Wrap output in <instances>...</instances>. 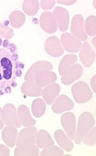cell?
<instances>
[{"instance_id": "cell-3", "label": "cell", "mask_w": 96, "mask_h": 156, "mask_svg": "<svg viewBox=\"0 0 96 156\" xmlns=\"http://www.w3.org/2000/svg\"><path fill=\"white\" fill-rule=\"evenodd\" d=\"M72 93L75 101L79 104L87 102L92 97L90 88L83 81H78L72 86Z\"/></svg>"}, {"instance_id": "cell-17", "label": "cell", "mask_w": 96, "mask_h": 156, "mask_svg": "<svg viewBox=\"0 0 96 156\" xmlns=\"http://www.w3.org/2000/svg\"><path fill=\"white\" fill-rule=\"evenodd\" d=\"M60 91V87L57 83H54L46 86L42 90V97L45 102L48 105H51L56 99Z\"/></svg>"}, {"instance_id": "cell-16", "label": "cell", "mask_w": 96, "mask_h": 156, "mask_svg": "<svg viewBox=\"0 0 96 156\" xmlns=\"http://www.w3.org/2000/svg\"><path fill=\"white\" fill-rule=\"evenodd\" d=\"M22 93L28 97H40L42 95V87L35 81H26L21 86Z\"/></svg>"}, {"instance_id": "cell-31", "label": "cell", "mask_w": 96, "mask_h": 156, "mask_svg": "<svg viewBox=\"0 0 96 156\" xmlns=\"http://www.w3.org/2000/svg\"><path fill=\"white\" fill-rule=\"evenodd\" d=\"M14 32L12 28L0 23V37L6 39H10L12 38Z\"/></svg>"}, {"instance_id": "cell-13", "label": "cell", "mask_w": 96, "mask_h": 156, "mask_svg": "<svg viewBox=\"0 0 96 156\" xmlns=\"http://www.w3.org/2000/svg\"><path fill=\"white\" fill-rule=\"evenodd\" d=\"M74 107V102L66 95H61L57 98L53 103L52 111L60 114L67 111L71 110Z\"/></svg>"}, {"instance_id": "cell-7", "label": "cell", "mask_w": 96, "mask_h": 156, "mask_svg": "<svg viewBox=\"0 0 96 156\" xmlns=\"http://www.w3.org/2000/svg\"><path fill=\"white\" fill-rule=\"evenodd\" d=\"M40 25L42 30L48 34L54 33L58 28L53 13L50 12H42L40 17Z\"/></svg>"}, {"instance_id": "cell-23", "label": "cell", "mask_w": 96, "mask_h": 156, "mask_svg": "<svg viewBox=\"0 0 96 156\" xmlns=\"http://www.w3.org/2000/svg\"><path fill=\"white\" fill-rule=\"evenodd\" d=\"M39 149L35 145L17 146L14 150L15 156H37Z\"/></svg>"}, {"instance_id": "cell-35", "label": "cell", "mask_w": 96, "mask_h": 156, "mask_svg": "<svg viewBox=\"0 0 96 156\" xmlns=\"http://www.w3.org/2000/svg\"><path fill=\"white\" fill-rule=\"evenodd\" d=\"M91 85L94 92H96V76H94L91 81Z\"/></svg>"}, {"instance_id": "cell-24", "label": "cell", "mask_w": 96, "mask_h": 156, "mask_svg": "<svg viewBox=\"0 0 96 156\" xmlns=\"http://www.w3.org/2000/svg\"><path fill=\"white\" fill-rule=\"evenodd\" d=\"M26 20L25 15L20 10H15L10 14L9 21L12 27L17 28L22 26Z\"/></svg>"}, {"instance_id": "cell-2", "label": "cell", "mask_w": 96, "mask_h": 156, "mask_svg": "<svg viewBox=\"0 0 96 156\" xmlns=\"http://www.w3.org/2000/svg\"><path fill=\"white\" fill-rule=\"evenodd\" d=\"M94 119L91 113L84 112L80 115L78 120L74 139L76 144H81L84 137L94 127Z\"/></svg>"}, {"instance_id": "cell-18", "label": "cell", "mask_w": 96, "mask_h": 156, "mask_svg": "<svg viewBox=\"0 0 96 156\" xmlns=\"http://www.w3.org/2000/svg\"><path fill=\"white\" fill-rule=\"evenodd\" d=\"M17 115L21 124L23 126H34L36 124V121L32 118L30 110L26 105H21L19 107Z\"/></svg>"}, {"instance_id": "cell-5", "label": "cell", "mask_w": 96, "mask_h": 156, "mask_svg": "<svg viewBox=\"0 0 96 156\" xmlns=\"http://www.w3.org/2000/svg\"><path fill=\"white\" fill-rule=\"evenodd\" d=\"M37 129L34 126L26 127L20 131L17 136V146H26L36 144Z\"/></svg>"}, {"instance_id": "cell-25", "label": "cell", "mask_w": 96, "mask_h": 156, "mask_svg": "<svg viewBox=\"0 0 96 156\" xmlns=\"http://www.w3.org/2000/svg\"><path fill=\"white\" fill-rule=\"evenodd\" d=\"M32 113L36 118H40L44 115L46 111V102L42 99H35L32 104Z\"/></svg>"}, {"instance_id": "cell-6", "label": "cell", "mask_w": 96, "mask_h": 156, "mask_svg": "<svg viewBox=\"0 0 96 156\" xmlns=\"http://www.w3.org/2000/svg\"><path fill=\"white\" fill-rule=\"evenodd\" d=\"M83 73V69L80 65L73 64L62 74V83L65 85H69L80 78Z\"/></svg>"}, {"instance_id": "cell-27", "label": "cell", "mask_w": 96, "mask_h": 156, "mask_svg": "<svg viewBox=\"0 0 96 156\" xmlns=\"http://www.w3.org/2000/svg\"><path fill=\"white\" fill-rule=\"evenodd\" d=\"M22 8L27 15H34L39 9V2L35 0H26L23 3Z\"/></svg>"}, {"instance_id": "cell-37", "label": "cell", "mask_w": 96, "mask_h": 156, "mask_svg": "<svg viewBox=\"0 0 96 156\" xmlns=\"http://www.w3.org/2000/svg\"><path fill=\"white\" fill-rule=\"evenodd\" d=\"M92 44L94 45V47L96 48V37H94L92 40Z\"/></svg>"}, {"instance_id": "cell-9", "label": "cell", "mask_w": 96, "mask_h": 156, "mask_svg": "<svg viewBox=\"0 0 96 156\" xmlns=\"http://www.w3.org/2000/svg\"><path fill=\"white\" fill-rule=\"evenodd\" d=\"M71 31L72 35L78 40L85 41L87 39L84 29V19L81 15H75L72 18Z\"/></svg>"}, {"instance_id": "cell-10", "label": "cell", "mask_w": 96, "mask_h": 156, "mask_svg": "<svg viewBox=\"0 0 96 156\" xmlns=\"http://www.w3.org/2000/svg\"><path fill=\"white\" fill-rule=\"evenodd\" d=\"M60 41L65 51L70 53H77L81 48V42L69 33L62 34Z\"/></svg>"}, {"instance_id": "cell-36", "label": "cell", "mask_w": 96, "mask_h": 156, "mask_svg": "<svg viewBox=\"0 0 96 156\" xmlns=\"http://www.w3.org/2000/svg\"><path fill=\"white\" fill-rule=\"evenodd\" d=\"M1 112H2V108H0V129H2L4 126V122H3L2 117H1Z\"/></svg>"}, {"instance_id": "cell-4", "label": "cell", "mask_w": 96, "mask_h": 156, "mask_svg": "<svg viewBox=\"0 0 96 156\" xmlns=\"http://www.w3.org/2000/svg\"><path fill=\"white\" fill-rule=\"evenodd\" d=\"M1 117L6 126H13L17 128L21 127L16 108L12 104H7L4 106L1 112Z\"/></svg>"}, {"instance_id": "cell-11", "label": "cell", "mask_w": 96, "mask_h": 156, "mask_svg": "<svg viewBox=\"0 0 96 156\" xmlns=\"http://www.w3.org/2000/svg\"><path fill=\"white\" fill-rule=\"evenodd\" d=\"M44 49L50 56L57 58L62 55L64 53L59 39L56 37H50L44 42Z\"/></svg>"}, {"instance_id": "cell-1", "label": "cell", "mask_w": 96, "mask_h": 156, "mask_svg": "<svg viewBox=\"0 0 96 156\" xmlns=\"http://www.w3.org/2000/svg\"><path fill=\"white\" fill-rule=\"evenodd\" d=\"M13 46L11 44L9 48H0V95L10 92L12 87H15L16 77L22 74L23 65L18 61Z\"/></svg>"}, {"instance_id": "cell-33", "label": "cell", "mask_w": 96, "mask_h": 156, "mask_svg": "<svg viewBox=\"0 0 96 156\" xmlns=\"http://www.w3.org/2000/svg\"><path fill=\"white\" fill-rule=\"evenodd\" d=\"M10 154V150L7 146L0 144V156H8Z\"/></svg>"}, {"instance_id": "cell-32", "label": "cell", "mask_w": 96, "mask_h": 156, "mask_svg": "<svg viewBox=\"0 0 96 156\" xmlns=\"http://www.w3.org/2000/svg\"><path fill=\"white\" fill-rule=\"evenodd\" d=\"M55 4V1H44L42 0L41 1L40 5L41 7L43 10L51 9L53 7Z\"/></svg>"}, {"instance_id": "cell-15", "label": "cell", "mask_w": 96, "mask_h": 156, "mask_svg": "<svg viewBox=\"0 0 96 156\" xmlns=\"http://www.w3.org/2000/svg\"><path fill=\"white\" fill-rule=\"evenodd\" d=\"M53 14L57 20L59 30L62 32L67 30L69 20V13L68 11L64 8L57 7L53 10Z\"/></svg>"}, {"instance_id": "cell-21", "label": "cell", "mask_w": 96, "mask_h": 156, "mask_svg": "<svg viewBox=\"0 0 96 156\" xmlns=\"http://www.w3.org/2000/svg\"><path fill=\"white\" fill-rule=\"evenodd\" d=\"M54 138L57 143L67 152H71L74 148V144L65 134L62 129H58L54 133Z\"/></svg>"}, {"instance_id": "cell-19", "label": "cell", "mask_w": 96, "mask_h": 156, "mask_svg": "<svg viewBox=\"0 0 96 156\" xmlns=\"http://www.w3.org/2000/svg\"><path fill=\"white\" fill-rule=\"evenodd\" d=\"M2 136L3 141L7 145L12 147L15 146L17 138L16 127L13 126H7L3 129Z\"/></svg>"}, {"instance_id": "cell-20", "label": "cell", "mask_w": 96, "mask_h": 156, "mask_svg": "<svg viewBox=\"0 0 96 156\" xmlns=\"http://www.w3.org/2000/svg\"><path fill=\"white\" fill-rule=\"evenodd\" d=\"M57 76L55 73L51 71H44L39 73L36 76L35 81L41 87H46L57 80Z\"/></svg>"}, {"instance_id": "cell-12", "label": "cell", "mask_w": 96, "mask_h": 156, "mask_svg": "<svg viewBox=\"0 0 96 156\" xmlns=\"http://www.w3.org/2000/svg\"><path fill=\"white\" fill-rule=\"evenodd\" d=\"M53 68L52 63L47 61H39L32 65L25 76L26 81H35L36 76L44 71H51Z\"/></svg>"}, {"instance_id": "cell-28", "label": "cell", "mask_w": 96, "mask_h": 156, "mask_svg": "<svg viewBox=\"0 0 96 156\" xmlns=\"http://www.w3.org/2000/svg\"><path fill=\"white\" fill-rule=\"evenodd\" d=\"M96 17L94 15L89 16L85 20L84 27L86 34L89 36H94L96 35Z\"/></svg>"}, {"instance_id": "cell-22", "label": "cell", "mask_w": 96, "mask_h": 156, "mask_svg": "<svg viewBox=\"0 0 96 156\" xmlns=\"http://www.w3.org/2000/svg\"><path fill=\"white\" fill-rule=\"evenodd\" d=\"M36 144L40 149H44L54 145V141L48 132L44 129H40L37 132Z\"/></svg>"}, {"instance_id": "cell-30", "label": "cell", "mask_w": 96, "mask_h": 156, "mask_svg": "<svg viewBox=\"0 0 96 156\" xmlns=\"http://www.w3.org/2000/svg\"><path fill=\"white\" fill-rule=\"evenodd\" d=\"M96 127H94L84 137L83 141L87 146H94L96 144Z\"/></svg>"}, {"instance_id": "cell-34", "label": "cell", "mask_w": 96, "mask_h": 156, "mask_svg": "<svg viewBox=\"0 0 96 156\" xmlns=\"http://www.w3.org/2000/svg\"><path fill=\"white\" fill-rule=\"evenodd\" d=\"M57 2L59 4L64 5H72L76 2V1H57Z\"/></svg>"}, {"instance_id": "cell-26", "label": "cell", "mask_w": 96, "mask_h": 156, "mask_svg": "<svg viewBox=\"0 0 96 156\" xmlns=\"http://www.w3.org/2000/svg\"><path fill=\"white\" fill-rule=\"evenodd\" d=\"M77 59V56L74 54H68L64 56L59 64V74L62 76L65 71L76 62Z\"/></svg>"}, {"instance_id": "cell-8", "label": "cell", "mask_w": 96, "mask_h": 156, "mask_svg": "<svg viewBox=\"0 0 96 156\" xmlns=\"http://www.w3.org/2000/svg\"><path fill=\"white\" fill-rule=\"evenodd\" d=\"M61 122L69 138L74 140L76 132V121L74 115L72 112L64 113L61 117Z\"/></svg>"}, {"instance_id": "cell-29", "label": "cell", "mask_w": 96, "mask_h": 156, "mask_svg": "<svg viewBox=\"0 0 96 156\" xmlns=\"http://www.w3.org/2000/svg\"><path fill=\"white\" fill-rule=\"evenodd\" d=\"M64 151L57 146H51L44 148L41 154V156H64Z\"/></svg>"}, {"instance_id": "cell-14", "label": "cell", "mask_w": 96, "mask_h": 156, "mask_svg": "<svg viewBox=\"0 0 96 156\" xmlns=\"http://www.w3.org/2000/svg\"><path fill=\"white\" fill-rule=\"evenodd\" d=\"M79 58L85 67H89L95 60V52L88 42H85L81 46Z\"/></svg>"}]
</instances>
